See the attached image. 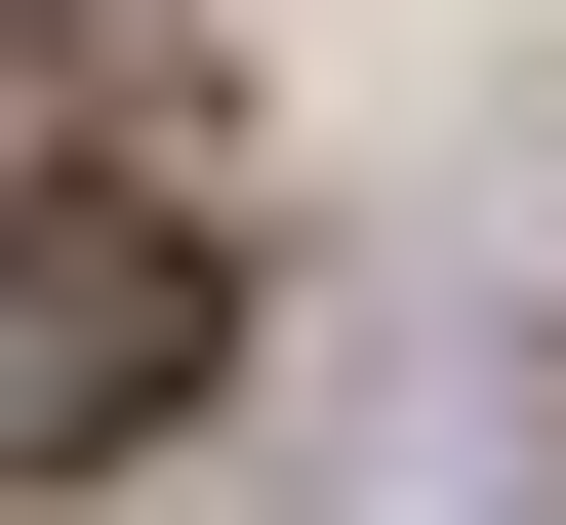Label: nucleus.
Segmentation results:
<instances>
[{
    "mask_svg": "<svg viewBox=\"0 0 566 525\" xmlns=\"http://www.w3.org/2000/svg\"><path fill=\"white\" fill-rule=\"evenodd\" d=\"M202 324H243V283H202L163 202H0V485L163 444V405H202Z\"/></svg>",
    "mask_w": 566,
    "mask_h": 525,
    "instance_id": "f257e3e1",
    "label": "nucleus"
}]
</instances>
